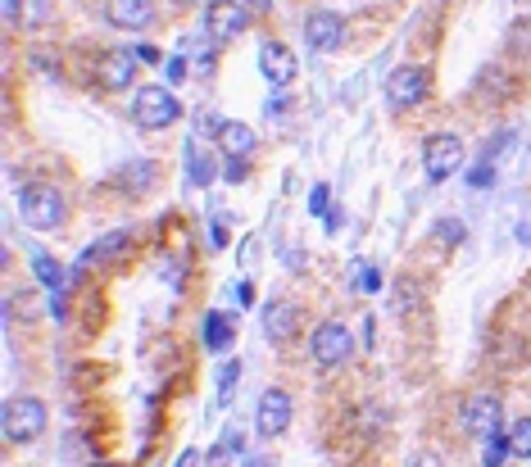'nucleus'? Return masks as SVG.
Listing matches in <instances>:
<instances>
[{"mask_svg":"<svg viewBox=\"0 0 531 467\" xmlns=\"http://www.w3.org/2000/svg\"><path fill=\"white\" fill-rule=\"evenodd\" d=\"M46 422H50V413L37 395H14V399H5V409H0L5 440H14V445H32V440L46 431Z\"/></svg>","mask_w":531,"mask_h":467,"instance_id":"obj_1","label":"nucleus"},{"mask_svg":"<svg viewBox=\"0 0 531 467\" xmlns=\"http://www.w3.org/2000/svg\"><path fill=\"white\" fill-rule=\"evenodd\" d=\"M19 214L32 232H50V227L64 223V195L46 182H32L19 191Z\"/></svg>","mask_w":531,"mask_h":467,"instance_id":"obj_2","label":"nucleus"},{"mask_svg":"<svg viewBox=\"0 0 531 467\" xmlns=\"http://www.w3.org/2000/svg\"><path fill=\"white\" fill-rule=\"evenodd\" d=\"M177 114H182V105H177V96L164 87H141L137 96H132V118H137V127H146V132L173 127Z\"/></svg>","mask_w":531,"mask_h":467,"instance_id":"obj_3","label":"nucleus"},{"mask_svg":"<svg viewBox=\"0 0 531 467\" xmlns=\"http://www.w3.org/2000/svg\"><path fill=\"white\" fill-rule=\"evenodd\" d=\"M427 96H432V73L418 69V64H404V69H395L386 78V105L391 109H413Z\"/></svg>","mask_w":531,"mask_h":467,"instance_id":"obj_4","label":"nucleus"},{"mask_svg":"<svg viewBox=\"0 0 531 467\" xmlns=\"http://www.w3.org/2000/svg\"><path fill=\"white\" fill-rule=\"evenodd\" d=\"M246 28H250V10H246V5H236V0H214V5H205V37L214 41V46L236 41Z\"/></svg>","mask_w":531,"mask_h":467,"instance_id":"obj_5","label":"nucleus"},{"mask_svg":"<svg viewBox=\"0 0 531 467\" xmlns=\"http://www.w3.org/2000/svg\"><path fill=\"white\" fill-rule=\"evenodd\" d=\"M459 164H463V141L450 137V132H441V137H432L423 146V173L432 186L450 182V177L459 173Z\"/></svg>","mask_w":531,"mask_h":467,"instance_id":"obj_6","label":"nucleus"},{"mask_svg":"<svg viewBox=\"0 0 531 467\" xmlns=\"http://www.w3.org/2000/svg\"><path fill=\"white\" fill-rule=\"evenodd\" d=\"M309 354H314L318 368H336V363H345L354 354L350 327H341V322H323V327H314V336H309Z\"/></svg>","mask_w":531,"mask_h":467,"instance_id":"obj_7","label":"nucleus"},{"mask_svg":"<svg viewBox=\"0 0 531 467\" xmlns=\"http://www.w3.org/2000/svg\"><path fill=\"white\" fill-rule=\"evenodd\" d=\"M286 427H291V395L286 390H264L259 413H255V431L264 440H277V436H286Z\"/></svg>","mask_w":531,"mask_h":467,"instance_id":"obj_8","label":"nucleus"},{"mask_svg":"<svg viewBox=\"0 0 531 467\" xmlns=\"http://www.w3.org/2000/svg\"><path fill=\"white\" fill-rule=\"evenodd\" d=\"M259 73H264L273 87H291L295 73H300V64H295V55H291L286 41H264V46H259Z\"/></svg>","mask_w":531,"mask_h":467,"instance_id":"obj_9","label":"nucleus"},{"mask_svg":"<svg viewBox=\"0 0 531 467\" xmlns=\"http://www.w3.org/2000/svg\"><path fill=\"white\" fill-rule=\"evenodd\" d=\"M305 41H309V50H318V55H332V50L345 41V19H341V14H332V10L309 14V19H305Z\"/></svg>","mask_w":531,"mask_h":467,"instance_id":"obj_10","label":"nucleus"},{"mask_svg":"<svg viewBox=\"0 0 531 467\" xmlns=\"http://www.w3.org/2000/svg\"><path fill=\"white\" fill-rule=\"evenodd\" d=\"M504 422V409H500V399L495 395H477L463 404V427H468V436H495Z\"/></svg>","mask_w":531,"mask_h":467,"instance_id":"obj_11","label":"nucleus"},{"mask_svg":"<svg viewBox=\"0 0 531 467\" xmlns=\"http://www.w3.org/2000/svg\"><path fill=\"white\" fill-rule=\"evenodd\" d=\"M132 78H137V50H105V59H100L105 91H128Z\"/></svg>","mask_w":531,"mask_h":467,"instance_id":"obj_12","label":"nucleus"},{"mask_svg":"<svg viewBox=\"0 0 531 467\" xmlns=\"http://www.w3.org/2000/svg\"><path fill=\"white\" fill-rule=\"evenodd\" d=\"M105 10L114 28H150L155 23V5L150 0H109Z\"/></svg>","mask_w":531,"mask_h":467,"instance_id":"obj_13","label":"nucleus"},{"mask_svg":"<svg viewBox=\"0 0 531 467\" xmlns=\"http://www.w3.org/2000/svg\"><path fill=\"white\" fill-rule=\"evenodd\" d=\"M264 336L273 345H286L295 336V304H286V300H273L264 309Z\"/></svg>","mask_w":531,"mask_h":467,"instance_id":"obj_14","label":"nucleus"},{"mask_svg":"<svg viewBox=\"0 0 531 467\" xmlns=\"http://www.w3.org/2000/svg\"><path fill=\"white\" fill-rule=\"evenodd\" d=\"M218 146H223L227 159H250V150H255V127L250 123H227L223 132H218Z\"/></svg>","mask_w":531,"mask_h":467,"instance_id":"obj_15","label":"nucleus"},{"mask_svg":"<svg viewBox=\"0 0 531 467\" xmlns=\"http://www.w3.org/2000/svg\"><path fill=\"white\" fill-rule=\"evenodd\" d=\"M10 19H19L23 28H41L55 19V0H10Z\"/></svg>","mask_w":531,"mask_h":467,"instance_id":"obj_16","label":"nucleus"},{"mask_svg":"<svg viewBox=\"0 0 531 467\" xmlns=\"http://www.w3.org/2000/svg\"><path fill=\"white\" fill-rule=\"evenodd\" d=\"M205 345H209V350H214V354H227V350H232V322H227V313H209V318H205Z\"/></svg>","mask_w":531,"mask_h":467,"instance_id":"obj_17","label":"nucleus"},{"mask_svg":"<svg viewBox=\"0 0 531 467\" xmlns=\"http://www.w3.org/2000/svg\"><path fill=\"white\" fill-rule=\"evenodd\" d=\"M32 268H37V282L41 286H50V291H59V286H64V268H59L50 254H37V259H32Z\"/></svg>","mask_w":531,"mask_h":467,"instance_id":"obj_18","label":"nucleus"},{"mask_svg":"<svg viewBox=\"0 0 531 467\" xmlns=\"http://www.w3.org/2000/svg\"><path fill=\"white\" fill-rule=\"evenodd\" d=\"M513 449H509V436H486V445H482V467H504V458H509Z\"/></svg>","mask_w":531,"mask_h":467,"instance_id":"obj_19","label":"nucleus"},{"mask_svg":"<svg viewBox=\"0 0 531 467\" xmlns=\"http://www.w3.org/2000/svg\"><path fill=\"white\" fill-rule=\"evenodd\" d=\"M187 159H191V182H196V186H209V182H214V173H218V168H214V159H205V155H200V150H196V141L187 146Z\"/></svg>","mask_w":531,"mask_h":467,"instance_id":"obj_20","label":"nucleus"},{"mask_svg":"<svg viewBox=\"0 0 531 467\" xmlns=\"http://www.w3.org/2000/svg\"><path fill=\"white\" fill-rule=\"evenodd\" d=\"M509 449L513 458H531V418H518L509 427Z\"/></svg>","mask_w":531,"mask_h":467,"instance_id":"obj_21","label":"nucleus"},{"mask_svg":"<svg viewBox=\"0 0 531 467\" xmlns=\"http://www.w3.org/2000/svg\"><path fill=\"white\" fill-rule=\"evenodd\" d=\"M350 286H354V291H377V286H382V277L373 273V263H359V259H354L350 263Z\"/></svg>","mask_w":531,"mask_h":467,"instance_id":"obj_22","label":"nucleus"},{"mask_svg":"<svg viewBox=\"0 0 531 467\" xmlns=\"http://www.w3.org/2000/svg\"><path fill=\"white\" fill-rule=\"evenodd\" d=\"M432 236H441L445 245H459L463 236H468V227H463L459 218H436V223H432Z\"/></svg>","mask_w":531,"mask_h":467,"instance_id":"obj_23","label":"nucleus"},{"mask_svg":"<svg viewBox=\"0 0 531 467\" xmlns=\"http://www.w3.org/2000/svg\"><path fill=\"white\" fill-rule=\"evenodd\" d=\"M236 377H241V363L227 359V363H223V372H218V404H227V399H232Z\"/></svg>","mask_w":531,"mask_h":467,"instance_id":"obj_24","label":"nucleus"},{"mask_svg":"<svg viewBox=\"0 0 531 467\" xmlns=\"http://www.w3.org/2000/svg\"><path fill=\"white\" fill-rule=\"evenodd\" d=\"M123 245H128V232H114V236H109V241H100L96 250L87 254V259H114V254L123 250Z\"/></svg>","mask_w":531,"mask_h":467,"instance_id":"obj_25","label":"nucleus"},{"mask_svg":"<svg viewBox=\"0 0 531 467\" xmlns=\"http://www.w3.org/2000/svg\"><path fill=\"white\" fill-rule=\"evenodd\" d=\"M395 300H400V313H413L418 309V291H413V286H395Z\"/></svg>","mask_w":531,"mask_h":467,"instance_id":"obj_26","label":"nucleus"},{"mask_svg":"<svg viewBox=\"0 0 531 467\" xmlns=\"http://www.w3.org/2000/svg\"><path fill=\"white\" fill-rule=\"evenodd\" d=\"M491 182H495L491 164H482V168H472V173H468V186H491Z\"/></svg>","mask_w":531,"mask_h":467,"instance_id":"obj_27","label":"nucleus"},{"mask_svg":"<svg viewBox=\"0 0 531 467\" xmlns=\"http://www.w3.org/2000/svg\"><path fill=\"white\" fill-rule=\"evenodd\" d=\"M327 205H332V191H327V186H314V200H309V209H314V214H323Z\"/></svg>","mask_w":531,"mask_h":467,"instance_id":"obj_28","label":"nucleus"},{"mask_svg":"<svg viewBox=\"0 0 531 467\" xmlns=\"http://www.w3.org/2000/svg\"><path fill=\"white\" fill-rule=\"evenodd\" d=\"M168 78H173V82H182V78H187V59H182V55H177V59H168Z\"/></svg>","mask_w":531,"mask_h":467,"instance_id":"obj_29","label":"nucleus"},{"mask_svg":"<svg viewBox=\"0 0 531 467\" xmlns=\"http://www.w3.org/2000/svg\"><path fill=\"white\" fill-rule=\"evenodd\" d=\"M246 177V164L241 159H227V182H241Z\"/></svg>","mask_w":531,"mask_h":467,"instance_id":"obj_30","label":"nucleus"},{"mask_svg":"<svg viewBox=\"0 0 531 467\" xmlns=\"http://www.w3.org/2000/svg\"><path fill=\"white\" fill-rule=\"evenodd\" d=\"M209 245H214V250H223V245H227V232H223V223H214V227H209Z\"/></svg>","mask_w":531,"mask_h":467,"instance_id":"obj_31","label":"nucleus"},{"mask_svg":"<svg viewBox=\"0 0 531 467\" xmlns=\"http://www.w3.org/2000/svg\"><path fill=\"white\" fill-rule=\"evenodd\" d=\"M137 59H141V64H159V59H164V55H159L155 46H137Z\"/></svg>","mask_w":531,"mask_h":467,"instance_id":"obj_32","label":"nucleus"},{"mask_svg":"<svg viewBox=\"0 0 531 467\" xmlns=\"http://www.w3.org/2000/svg\"><path fill=\"white\" fill-rule=\"evenodd\" d=\"M177 467H196V449H187V454H182V463Z\"/></svg>","mask_w":531,"mask_h":467,"instance_id":"obj_33","label":"nucleus"},{"mask_svg":"<svg viewBox=\"0 0 531 467\" xmlns=\"http://www.w3.org/2000/svg\"><path fill=\"white\" fill-rule=\"evenodd\" d=\"M250 5H255V10H259V14H264V10H268V0H250Z\"/></svg>","mask_w":531,"mask_h":467,"instance_id":"obj_34","label":"nucleus"},{"mask_svg":"<svg viewBox=\"0 0 531 467\" xmlns=\"http://www.w3.org/2000/svg\"><path fill=\"white\" fill-rule=\"evenodd\" d=\"M173 5H196V0H173Z\"/></svg>","mask_w":531,"mask_h":467,"instance_id":"obj_35","label":"nucleus"}]
</instances>
